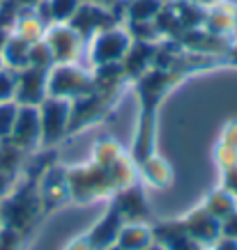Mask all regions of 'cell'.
I'll list each match as a JSON object with an SVG mask.
<instances>
[{"label": "cell", "mask_w": 237, "mask_h": 250, "mask_svg": "<svg viewBox=\"0 0 237 250\" xmlns=\"http://www.w3.org/2000/svg\"><path fill=\"white\" fill-rule=\"evenodd\" d=\"M46 81L48 71L37 67H25L16 71V94L14 101L19 106H39L48 92H46Z\"/></svg>", "instance_id": "8fae6325"}, {"label": "cell", "mask_w": 237, "mask_h": 250, "mask_svg": "<svg viewBox=\"0 0 237 250\" xmlns=\"http://www.w3.org/2000/svg\"><path fill=\"white\" fill-rule=\"evenodd\" d=\"M7 140L25 154H35L42 149V126H39L37 106H19Z\"/></svg>", "instance_id": "ba28073f"}, {"label": "cell", "mask_w": 237, "mask_h": 250, "mask_svg": "<svg viewBox=\"0 0 237 250\" xmlns=\"http://www.w3.org/2000/svg\"><path fill=\"white\" fill-rule=\"evenodd\" d=\"M161 5H164V0H127L124 21H152Z\"/></svg>", "instance_id": "7402d4cb"}, {"label": "cell", "mask_w": 237, "mask_h": 250, "mask_svg": "<svg viewBox=\"0 0 237 250\" xmlns=\"http://www.w3.org/2000/svg\"><path fill=\"white\" fill-rule=\"evenodd\" d=\"M67 188L71 205H92L111 197L120 190L108 166H101L95 159L81 166L67 167Z\"/></svg>", "instance_id": "7a4b0ae2"}, {"label": "cell", "mask_w": 237, "mask_h": 250, "mask_svg": "<svg viewBox=\"0 0 237 250\" xmlns=\"http://www.w3.org/2000/svg\"><path fill=\"white\" fill-rule=\"evenodd\" d=\"M203 250H210V248H203Z\"/></svg>", "instance_id": "ab89813d"}, {"label": "cell", "mask_w": 237, "mask_h": 250, "mask_svg": "<svg viewBox=\"0 0 237 250\" xmlns=\"http://www.w3.org/2000/svg\"><path fill=\"white\" fill-rule=\"evenodd\" d=\"M55 64L53 55H51V48L46 46L44 39H39V42H32L30 44V64L28 67H37V69H48Z\"/></svg>", "instance_id": "cb8c5ba5"}, {"label": "cell", "mask_w": 237, "mask_h": 250, "mask_svg": "<svg viewBox=\"0 0 237 250\" xmlns=\"http://www.w3.org/2000/svg\"><path fill=\"white\" fill-rule=\"evenodd\" d=\"M37 110H39V126H42V149H53L67 138L71 101L46 97L37 106Z\"/></svg>", "instance_id": "5b68a950"}, {"label": "cell", "mask_w": 237, "mask_h": 250, "mask_svg": "<svg viewBox=\"0 0 237 250\" xmlns=\"http://www.w3.org/2000/svg\"><path fill=\"white\" fill-rule=\"evenodd\" d=\"M122 225L124 223H122V218L118 216V211H115L113 207H108L106 211L97 218V223H95L88 232H83V236L88 239L92 250H104L118 241V234H120Z\"/></svg>", "instance_id": "9a60e30c"}, {"label": "cell", "mask_w": 237, "mask_h": 250, "mask_svg": "<svg viewBox=\"0 0 237 250\" xmlns=\"http://www.w3.org/2000/svg\"><path fill=\"white\" fill-rule=\"evenodd\" d=\"M39 197L44 213H51L69 202V188H67V167L51 163L39 177Z\"/></svg>", "instance_id": "30bf717a"}, {"label": "cell", "mask_w": 237, "mask_h": 250, "mask_svg": "<svg viewBox=\"0 0 237 250\" xmlns=\"http://www.w3.org/2000/svg\"><path fill=\"white\" fill-rule=\"evenodd\" d=\"M210 250H237V241L235 239H230V236H219L212 246H210Z\"/></svg>", "instance_id": "1f68e13d"}, {"label": "cell", "mask_w": 237, "mask_h": 250, "mask_svg": "<svg viewBox=\"0 0 237 250\" xmlns=\"http://www.w3.org/2000/svg\"><path fill=\"white\" fill-rule=\"evenodd\" d=\"M118 23H120V19L104 2H81V7L76 9V14L71 16L69 25L88 42L97 32L106 30V28H113Z\"/></svg>", "instance_id": "9c48e42d"}, {"label": "cell", "mask_w": 237, "mask_h": 250, "mask_svg": "<svg viewBox=\"0 0 237 250\" xmlns=\"http://www.w3.org/2000/svg\"><path fill=\"white\" fill-rule=\"evenodd\" d=\"M219 145L237 152V120H228L223 124L221 133H219Z\"/></svg>", "instance_id": "83f0119b"}, {"label": "cell", "mask_w": 237, "mask_h": 250, "mask_svg": "<svg viewBox=\"0 0 237 250\" xmlns=\"http://www.w3.org/2000/svg\"><path fill=\"white\" fill-rule=\"evenodd\" d=\"M124 154H127V149L118 140H113V138H101L92 147V159L97 163H101V166H113L115 161L120 156H124Z\"/></svg>", "instance_id": "603a6c76"}, {"label": "cell", "mask_w": 237, "mask_h": 250, "mask_svg": "<svg viewBox=\"0 0 237 250\" xmlns=\"http://www.w3.org/2000/svg\"><path fill=\"white\" fill-rule=\"evenodd\" d=\"M44 42L51 48L55 64H71L85 58V42L69 23H51L46 25Z\"/></svg>", "instance_id": "8992f818"}, {"label": "cell", "mask_w": 237, "mask_h": 250, "mask_svg": "<svg viewBox=\"0 0 237 250\" xmlns=\"http://www.w3.org/2000/svg\"><path fill=\"white\" fill-rule=\"evenodd\" d=\"M9 37H12V30H7V28H0V53H2V48H5V44H7Z\"/></svg>", "instance_id": "836d02e7"}, {"label": "cell", "mask_w": 237, "mask_h": 250, "mask_svg": "<svg viewBox=\"0 0 237 250\" xmlns=\"http://www.w3.org/2000/svg\"><path fill=\"white\" fill-rule=\"evenodd\" d=\"M180 223L187 229V234L191 236L193 241H198L203 248H210L221 236V223L214 216H210L200 205L191 211H187L184 216H180Z\"/></svg>", "instance_id": "7c38bea8"}, {"label": "cell", "mask_w": 237, "mask_h": 250, "mask_svg": "<svg viewBox=\"0 0 237 250\" xmlns=\"http://www.w3.org/2000/svg\"><path fill=\"white\" fill-rule=\"evenodd\" d=\"M221 2H226V5H230V7L237 9V0H221Z\"/></svg>", "instance_id": "8d00e7d4"}, {"label": "cell", "mask_w": 237, "mask_h": 250, "mask_svg": "<svg viewBox=\"0 0 237 250\" xmlns=\"http://www.w3.org/2000/svg\"><path fill=\"white\" fill-rule=\"evenodd\" d=\"M221 234L230 236V239H235L237 241V211L233 213V216H228V218L221 223Z\"/></svg>", "instance_id": "4dcf8cb0"}, {"label": "cell", "mask_w": 237, "mask_h": 250, "mask_svg": "<svg viewBox=\"0 0 237 250\" xmlns=\"http://www.w3.org/2000/svg\"><path fill=\"white\" fill-rule=\"evenodd\" d=\"M203 28L210 32H214V35H219V37L235 39V35H237V9L219 0L216 5L207 7Z\"/></svg>", "instance_id": "e0dca14e"}, {"label": "cell", "mask_w": 237, "mask_h": 250, "mask_svg": "<svg viewBox=\"0 0 237 250\" xmlns=\"http://www.w3.org/2000/svg\"><path fill=\"white\" fill-rule=\"evenodd\" d=\"M0 2H2V0H0Z\"/></svg>", "instance_id": "60d3db41"}, {"label": "cell", "mask_w": 237, "mask_h": 250, "mask_svg": "<svg viewBox=\"0 0 237 250\" xmlns=\"http://www.w3.org/2000/svg\"><path fill=\"white\" fill-rule=\"evenodd\" d=\"M90 90H92V69L83 67L81 62L53 64L48 69V81H46L48 97L74 101V99L88 94Z\"/></svg>", "instance_id": "277c9868"}, {"label": "cell", "mask_w": 237, "mask_h": 250, "mask_svg": "<svg viewBox=\"0 0 237 250\" xmlns=\"http://www.w3.org/2000/svg\"><path fill=\"white\" fill-rule=\"evenodd\" d=\"M152 234L154 241L164 246L166 250H203L198 241H193L182 228L180 218H166V220H154L152 223Z\"/></svg>", "instance_id": "4fadbf2b"}, {"label": "cell", "mask_w": 237, "mask_h": 250, "mask_svg": "<svg viewBox=\"0 0 237 250\" xmlns=\"http://www.w3.org/2000/svg\"><path fill=\"white\" fill-rule=\"evenodd\" d=\"M200 207H203L210 216H214L219 223H223L228 216H233V213L237 211V197H233L228 190H223L221 186H219V188L210 190V193L203 197Z\"/></svg>", "instance_id": "d6986e66"}, {"label": "cell", "mask_w": 237, "mask_h": 250, "mask_svg": "<svg viewBox=\"0 0 237 250\" xmlns=\"http://www.w3.org/2000/svg\"><path fill=\"white\" fill-rule=\"evenodd\" d=\"M65 250H92V246L88 243V239L81 234V236H76L74 241H69L67 246H65Z\"/></svg>", "instance_id": "d6a6232c"}, {"label": "cell", "mask_w": 237, "mask_h": 250, "mask_svg": "<svg viewBox=\"0 0 237 250\" xmlns=\"http://www.w3.org/2000/svg\"><path fill=\"white\" fill-rule=\"evenodd\" d=\"M223 190H228L233 197H237V163L221 167V184Z\"/></svg>", "instance_id": "f1b7e54d"}, {"label": "cell", "mask_w": 237, "mask_h": 250, "mask_svg": "<svg viewBox=\"0 0 237 250\" xmlns=\"http://www.w3.org/2000/svg\"><path fill=\"white\" fill-rule=\"evenodd\" d=\"M108 207H113L118 211L122 223H152L154 218L141 182H134L129 186L120 188L108 200Z\"/></svg>", "instance_id": "52a82bcc"}, {"label": "cell", "mask_w": 237, "mask_h": 250, "mask_svg": "<svg viewBox=\"0 0 237 250\" xmlns=\"http://www.w3.org/2000/svg\"><path fill=\"white\" fill-rule=\"evenodd\" d=\"M5 67H7V64H5V58H2V53H0V71H2Z\"/></svg>", "instance_id": "74e56055"}, {"label": "cell", "mask_w": 237, "mask_h": 250, "mask_svg": "<svg viewBox=\"0 0 237 250\" xmlns=\"http://www.w3.org/2000/svg\"><path fill=\"white\" fill-rule=\"evenodd\" d=\"M173 179H175V172L161 154L154 152L138 163V182L147 186V188H170Z\"/></svg>", "instance_id": "2e32d148"}, {"label": "cell", "mask_w": 237, "mask_h": 250, "mask_svg": "<svg viewBox=\"0 0 237 250\" xmlns=\"http://www.w3.org/2000/svg\"><path fill=\"white\" fill-rule=\"evenodd\" d=\"M16 113H19V104L16 101H7V104H0V140H7L14 126Z\"/></svg>", "instance_id": "484cf974"}, {"label": "cell", "mask_w": 237, "mask_h": 250, "mask_svg": "<svg viewBox=\"0 0 237 250\" xmlns=\"http://www.w3.org/2000/svg\"><path fill=\"white\" fill-rule=\"evenodd\" d=\"M12 32H14L16 37H21V39H25V42H30L32 44V42L44 39L46 23L39 19L35 9L21 7V12H19V16H16V23H14V28H12Z\"/></svg>", "instance_id": "ffe728a7"}, {"label": "cell", "mask_w": 237, "mask_h": 250, "mask_svg": "<svg viewBox=\"0 0 237 250\" xmlns=\"http://www.w3.org/2000/svg\"><path fill=\"white\" fill-rule=\"evenodd\" d=\"M30 236L21 234L12 228H5L0 225V250H25V243H28Z\"/></svg>", "instance_id": "d4e9b609"}, {"label": "cell", "mask_w": 237, "mask_h": 250, "mask_svg": "<svg viewBox=\"0 0 237 250\" xmlns=\"http://www.w3.org/2000/svg\"><path fill=\"white\" fill-rule=\"evenodd\" d=\"M157 44H159V42H157ZM157 44H152V42H131L129 51L124 53L122 62H120V69H122L124 78H127L129 83H134L136 78H141L145 71L152 69Z\"/></svg>", "instance_id": "5bb4252c"}, {"label": "cell", "mask_w": 237, "mask_h": 250, "mask_svg": "<svg viewBox=\"0 0 237 250\" xmlns=\"http://www.w3.org/2000/svg\"><path fill=\"white\" fill-rule=\"evenodd\" d=\"M51 163H55L51 159V149H44L37 167H23V177L14 184V188L5 197H0V225L12 228L25 236L35 232V228L46 216L39 197V177Z\"/></svg>", "instance_id": "6da1fadb"}, {"label": "cell", "mask_w": 237, "mask_h": 250, "mask_svg": "<svg viewBox=\"0 0 237 250\" xmlns=\"http://www.w3.org/2000/svg\"><path fill=\"white\" fill-rule=\"evenodd\" d=\"M131 35L124 28V23H118L113 28L97 32L95 37L88 39L85 44V60L90 64V69L95 67H106V64H120L124 58V53L129 51L131 46Z\"/></svg>", "instance_id": "3957f363"}, {"label": "cell", "mask_w": 237, "mask_h": 250, "mask_svg": "<svg viewBox=\"0 0 237 250\" xmlns=\"http://www.w3.org/2000/svg\"><path fill=\"white\" fill-rule=\"evenodd\" d=\"M14 94H16V71L5 67L0 71V104L14 101Z\"/></svg>", "instance_id": "4316f807"}, {"label": "cell", "mask_w": 237, "mask_h": 250, "mask_svg": "<svg viewBox=\"0 0 237 250\" xmlns=\"http://www.w3.org/2000/svg\"><path fill=\"white\" fill-rule=\"evenodd\" d=\"M104 250H122V248H120L118 243H113V246H108V248H104Z\"/></svg>", "instance_id": "f35d334b"}, {"label": "cell", "mask_w": 237, "mask_h": 250, "mask_svg": "<svg viewBox=\"0 0 237 250\" xmlns=\"http://www.w3.org/2000/svg\"><path fill=\"white\" fill-rule=\"evenodd\" d=\"M175 2H193V5H203V7H212L219 0H175Z\"/></svg>", "instance_id": "e575fe53"}, {"label": "cell", "mask_w": 237, "mask_h": 250, "mask_svg": "<svg viewBox=\"0 0 237 250\" xmlns=\"http://www.w3.org/2000/svg\"><path fill=\"white\" fill-rule=\"evenodd\" d=\"M2 58H5V64L14 71H21L30 64V42L16 37L12 32V37L7 39V44L2 48Z\"/></svg>", "instance_id": "44dd1931"}, {"label": "cell", "mask_w": 237, "mask_h": 250, "mask_svg": "<svg viewBox=\"0 0 237 250\" xmlns=\"http://www.w3.org/2000/svg\"><path fill=\"white\" fill-rule=\"evenodd\" d=\"M143 250H166V248H164V246H159V243L154 241V243H150V246H147V248H143Z\"/></svg>", "instance_id": "d590c367"}, {"label": "cell", "mask_w": 237, "mask_h": 250, "mask_svg": "<svg viewBox=\"0 0 237 250\" xmlns=\"http://www.w3.org/2000/svg\"><path fill=\"white\" fill-rule=\"evenodd\" d=\"M214 161L216 166H219V170L226 166H233V163H237V152H233V149H228V147H223V145L216 143L214 147Z\"/></svg>", "instance_id": "f546056e"}, {"label": "cell", "mask_w": 237, "mask_h": 250, "mask_svg": "<svg viewBox=\"0 0 237 250\" xmlns=\"http://www.w3.org/2000/svg\"><path fill=\"white\" fill-rule=\"evenodd\" d=\"M115 243H118L122 250H143V248H147L150 243H154L152 223H124Z\"/></svg>", "instance_id": "ac0fdd59"}]
</instances>
